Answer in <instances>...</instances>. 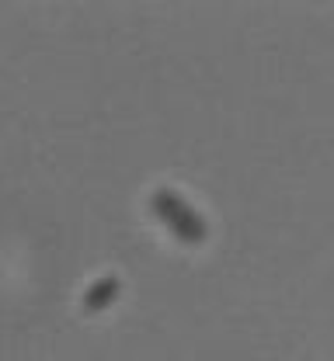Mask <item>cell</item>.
<instances>
[{
	"label": "cell",
	"instance_id": "1",
	"mask_svg": "<svg viewBox=\"0 0 334 361\" xmlns=\"http://www.w3.org/2000/svg\"><path fill=\"white\" fill-rule=\"evenodd\" d=\"M150 209L157 212V219L167 226L185 247H202V243H205V236H209L205 219L191 209L178 191H171V188H157L153 198H150Z\"/></svg>",
	"mask_w": 334,
	"mask_h": 361
},
{
	"label": "cell",
	"instance_id": "2",
	"mask_svg": "<svg viewBox=\"0 0 334 361\" xmlns=\"http://www.w3.org/2000/svg\"><path fill=\"white\" fill-rule=\"evenodd\" d=\"M119 299V278H101L84 292V310L88 313H101Z\"/></svg>",
	"mask_w": 334,
	"mask_h": 361
}]
</instances>
